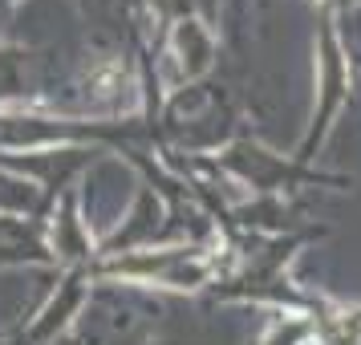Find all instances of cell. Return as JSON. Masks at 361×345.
Masks as SVG:
<instances>
[{"mask_svg":"<svg viewBox=\"0 0 361 345\" xmlns=\"http://www.w3.org/2000/svg\"><path fill=\"white\" fill-rule=\"evenodd\" d=\"M0 264H57L41 219L0 215Z\"/></svg>","mask_w":361,"mask_h":345,"instance_id":"obj_4","label":"cell"},{"mask_svg":"<svg viewBox=\"0 0 361 345\" xmlns=\"http://www.w3.org/2000/svg\"><path fill=\"white\" fill-rule=\"evenodd\" d=\"M90 277H126L166 289H199L219 277V264L203 248H159V252H114L110 260H94Z\"/></svg>","mask_w":361,"mask_h":345,"instance_id":"obj_1","label":"cell"},{"mask_svg":"<svg viewBox=\"0 0 361 345\" xmlns=\"http://www.w3.org/2000/svg\"><path fill=\"white\" fill-rule=\"evenodd\" d=\"M171 49H175V61H179V73L183 78H199L203 69L212 66V53H215V41L212 33L191 17H179L175 29H171Z\"/></svg>","mask_w":361,"mask_h":345,"instance_id":"obj_5","label":"cell"},{"mask_svg":"<svg viewBox=\"0 0 361 345\" xmlns=\"http://www.w3.org/2000/svg\"><path fill=\"white\" fill-rule=\"evenodd\" d=\"M49 345H85V337L82 333H69V337H57V341H49Z\"/></svg>","mask_w":361,"mask_h":345,"instance_id":"obj_6","label":"cell"},{"mask_svg":"<svg viewBox=\"0 0 361 345\" xmlns=\"http://www.w3.org/2000/svg\"><path fill=\"white\" fill-rule=\"evenodd\" d=\"M215 167L231 171L235 179H244L247 187H256L260 195H288L300 183H337V187L349 183V179H337V175H317V171H309V167L296 163V159H280V155L264 150L260 143H252V138L231 143V147L215 159Z\"/></svg>","mask_w":361,"mask_h":345,"instance_id":"obj_2","label":"cell"},{"mask_svg":"<svg viewBox=\"0 0 361 345\" xmlns=\"http://www.w3.org/2000/svg\"><path fill=\"white\" fill-rule=\"evenodd\" d=\"M4 4H8V0H0V8H4Z\"/></svg>","mask_w":361,"mask_h":345,"instance_id":"obj_7","label":"cell"},{"mask_svg":"<svg viewBox=\"0 0 361 345\" xmlns=\"http://www.w3.org/2000/svg\"><path fill=\"white\" fill-rule=\"evenodd\" d=\"M349 102V61L337 33H333V8H321V102H317V118L312 131L305 134V143L296 150V163H309L317 143L325 138V131L333 126V118L341 114V106Z\"/></svg>","mask_w":361,"mask_h":345,"instance_id":"obj_3","label":"cell"}]
</instances>
